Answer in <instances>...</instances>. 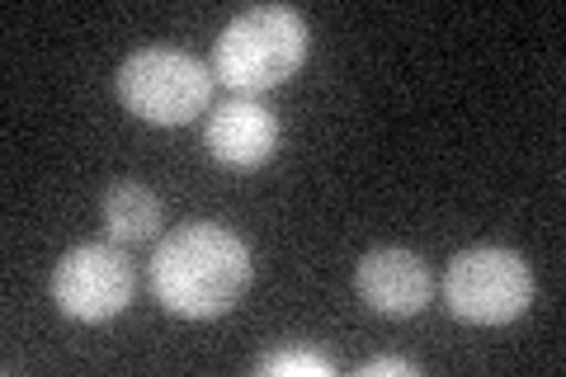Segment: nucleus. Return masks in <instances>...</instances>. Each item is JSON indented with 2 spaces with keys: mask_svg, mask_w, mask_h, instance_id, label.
Masks as SVG:
<instances>
[{
  "mask_svg": "<svg viewBox=\"0 0 566 377\" xmlns=\"http://www.w3.org/2000/svg\"><path fill=\"white\" fill-rule=\"evenodd\" d=\"M208 151L227 170H260L279 151V118L251 95H232L208 114Z\"/></svg>",
  "mask_w": 566,
  "mask_h": 377,
  "instance_id": "obj_6",
  "label": "nucleus"
},
{
  "mask_svg": "<svg viewBox=\"0 0 566 377\" xmlns=\"http://www.w3.org/2000/svg\"><path fill=\"white\" fill-rule=\"evenodd\" d=\"M251 289V250L218 222H185L156 245L151 293L170 316L212 321Z\"/></svg>",
  "mask_w": 566,
  "mask_h": 377,
  "instance_id": "obj_1",
  "label": "nucleus"
},
{
  "mask_svg": "<svg viewBox=\"0 0 566 377\" xmlns=\"http://www.w3.org/2000/svg\"><path fill=\"white\" fill-rule=\"evenodd\" d=\"M307 57V24L289 6L241 10L212 48V76L237 95H260L293 76Z\"/></svg>",
  "mask_w": 566,
  "mask_h": 377,
  "instance_id": "obj_2",
  "label": "nucleus"
},
{
  "mask_svg": "<svg viewBox=\"0 0 566 377\" xmlns=\"http://www.w3.org/2000/svg\"><path fill=\"white\" fill-rule=\"evenodd\" d=\"M260 377H270V373H283V377H331L335 364L326 354H316V349H279V354H264L260 364H255Z\"/></svg>",
  "mask_w": 566,
  "mask_h": 377,
  "instance_id": "obj_9",
  "label": "nucleus"
},
{
  "mask_svg": "<svg viewBox=\"0 0 566 377\" xmlns=\"http://www.w3.org/2000/svg\"><path fill=\"white\" fill-rule=\"evenodd\" d=\"M133 260L118 245H76L52 269V302L71 321H114L133 302Z\"/></svg>",
  "mask_w": 566,
  "mask_h": 377,
  "instance_id": "obj_5",
  "label": "nucleus"
},
{
  "mask_svg": "<svg viewBox=\"0 0 566 377\" xmlns=\"http://www.w3.org/2000/svg\"><path fill=\"white\" fill-rule=\"evenodd\" d=\"M444 302L468 326H510L534 302V274L515 250L476 245L453 255L444 274Z\"/></svg>",
  "mask_w": 566,
  "mask_h": 377,
  "instance_id": "obj_4",
  "label": "nucleus"
},
{
  "mask_svg": "<svg viewBox=\"0 0 566 377\" xmlns=\"http://www.w3.org/2000/svg\"><path fill=\"white\" fill-rule=\"evenodd\" d=\"M212 76L199 57L180 48H142L118 66V100L128 114L156 123V128H180L208 109Z\"/></svg>",
  "mask_w": 566,
  "mask_h": 377,
  "instance_id": "obj_3",
  "label": "nucleus"
},
{
  "mask_svg": "<svg viewBox=\"0 0 566 377\" xmlns=\"http://www.w3.org/2000/svg\"><path fill=\"white\" fill-rule=\"evenodd\" d=\"M99 218L114 241L137 245L161 231V199H156L147 185H137V179H118V185H109V193H104Z\"/></svg>",
  "mask_w": 566,
  "mask_h": 377,
  "instance_id": "obj_8",
  "label": "nucleus"
},
{
  "mask_svg": "<svg viewBox=\"0 0 566 377\" xmlns=\"http://www.w3.org/2000/svg\"><path fill=\"white\" fill-rule=\"evenodd\" d=\"M378 373H401V377H416L420 364H411V358H397V354H387V358H368V364L359 368V377H378Z\"/></svg>",
  "mask_w": 566,
  "mask_h": 377,
  "instance_id": "obj_10",
  "label": "nucleus"
},
{
  "mask_svg": "<svg viewBox=\"0 0 566 377\" xmlns=\"http://www.w3.org/2000/svg\"><path fill=\"white\" fill-rule=\"evenodd\" d=\"M354 289H359V297L378 316H416V312H424V302H430L434 279H430V269H424L420 255L382 245V250H368L359 260V269H354Z\"/></svg>",
  "mask_w": 566,
  "mask_h": 377,
  "instance_id": "obj_7",
  "label": "nucleus"
}]
</instances>
